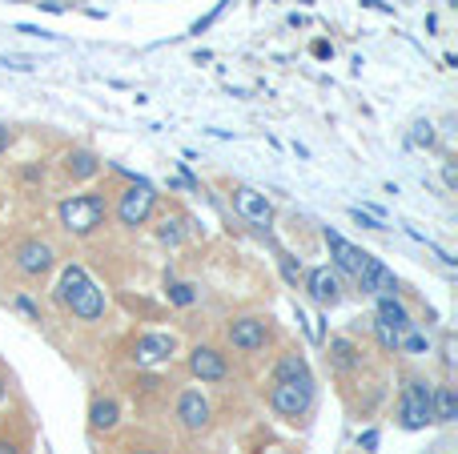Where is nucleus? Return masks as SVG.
Returning <instances> with one entry per match:
<instances>
[{
  "label": "nucleus",
  "mask_w": 458,
  "mask_h": 454,
  "mask_svg": "<svg viewBox=\"0 0 458 454\" xmlns=\"http://www.w3.org/2000/svg\"><path fill=\"white\" fill-rule=\"evenodd\" d=\"M314 407V378H293V383H274L269 391V410L285 423H301Z\"/></svg>",
  "instance_id": "4"
},
{
  "label": "nucleus",
  "mask_w": 458,
  "mask_h": 454,
  "mask_svg": "<svg viewBox=\"0 0 458 454\" xmlns=\"http://www.w3.org/2000/svg\"><path fill=\"white\" fill-rule=\"evenodd\" d=\"M277 265H282V278L290 282V286H298V282L306 278V273H301V265L293 262V254H277Z\"/></svg>",
  "instance_id": "26"
},
{
  "label": "nucleus",
  "mask_w": 458,
  "mask_h": 454,
  "mask_svg": "<svg viewBox=\"0 0 458 454\" xmlns=\"http://www.w3.org/2000/svg\"><path fill=\"white\" fill-rule=\"evenodd\" d=\"M53 4H61V0H53Z\"/></svg>",
  "instance_id": "36"
},
{
  "label": "nucleus",
  "mask_w": 458,
  "mask_h": 454,
  "mask_svg": "<svg viewBox=\"0 0 458 454\" xmlns=\"http://www.w3.org/2000/svg\"><path fill=\"white\" fill-rule=\"evenodd\" d=\"M229 198H233V209L242 222H250V225H258V230L269 233V225H274V201H269L266 193H258L253 185H233Z\"/></svg>",
  "instance_id": "6"
},
{
  "label": "nucleus",
  "mask_w": 458,
  "mask_h": 454,
  "mask_svg": "<svg viewBox=\"0 0 458 454\" xmlns=\"http://www.w3.org/2000/svg\"><path fill=\"white\" fill-rule=\"evenodd\" d=\"M56 217H61V225L72 238H89V233H97L105 225L109 206H105L101 193H72V198H64L56 206Z\"/></svg>",
  "instance_id": "2"
},
{
  "label": "nucleus",
  "mask_w": 458,
  "mask_h": 454,
  "mask_svg": "<svg viewBox=\"0 0 458 454\" xmlns=\"http://www.w3.org/2000/svg\"><path fill=\"white\" fill-rule=\"evenodd\" d=\"M322 238H326V246H330L334 273H350V278H358V273H362V265L370 262V254H366V249H358L354 241H346L338 230H326Z\"/></svg>",
  "instance_id": "10"
},
{
  "label": "nucleus",
  "mask_w": 458,
  "mask_h": 454,
  "mask_svg": "<svg viewBox=\"0 0 458 454\" xmlns=\"http://www.w3.org/2000/svg\"><path fill=\"white\" fill-rule=\"evenodd\" d=\"M330 362L338 370H354V366H362V350L346 334H338V338H330Z\"/></svg>",
  "instance_id": "18"
},
{
  "label": "nucleus",
  "mask_w": 458,
  "mask_h": 454,
  "mask_svg": "<svg viewBox=\"0 0 458 454\" xmlns=\"http://www.w3.org/2000/svg\"><path fill=\"white\" fill-rule=\"evenodd\" d=\"M443 185H446V189H458V165H454V161H443Z\"/></svg>",
  "instance_id": "28"
},
{
  "label": "nucleus",
  "mask_w": 458,
  "mask_h": 454,
  "mask_svg": "<svg viewBox=\"0 0 458 454\" xmlns=\"http://www.w3.org/2000/svg\"><path fill=\"white\" fill-rule=\"evenodd\" d=\"M350 217H354V222L362 225V230H386V225H382L378 217H374V214H366V209H358V206L350 209Z\"/></svg>",
  "instance_id": "27"
},
{
  "label": "nucleus",
  "mask_w": 458,
  "mask_h": 454,
  "mask_svg": "<svg viewBox=\"0 0 458 454\" xmlns=\"http://www.w3.org/2000/svg\"><path fill=\"white\" fill-rule=\"evenodd\" d=\"M8 145H13V133H8V125H4V121H0V157H4V153H8Z\"/></svg>",
  "instance_id": "31"
},
{
  "label": "nucleus",
  "mask_w": 458,
  "mask_h": 454,
  "mask_svg": "<svg viewBox=\"0 0 458 454\" xmlns=\"http://www.w3.org/2000/svg\"><path fill=\"white\" fill-rule=\"evenodd\" d=\"M330 53H334V48L326 45V40H318V45H314V56H330Z\"/></svg>",
  "instance_id": "32"
},
{
  "label": "nucleus",
  "mask_w": 458,
  "mask_h": 454,
  "mask_svg": "<svg viewBox=\"0 0 458 454\" xmlns=\"http://www.w3.org/2000/svg\"><path fill=\"white\" fill-rule=\"evenodd\" d=\"M398 350H406V354H430V338L422 334V330H403V342H398Z\"/></svg>",
  "instance_id": "23"
},
{
  "label": "nucleus",
  "mask_w": 458,
  "mask_h": 454,
  "mask_svg": "<svg viewBox=\"0 0 458 454\" xmlns=\"http://www.w3.org/2000/svg\"><path fill=\"white\" fill-rule=\"evenodd\" d=\"M121 423V402L117 399H93V407H89V426L93 431H113V426Z\"/></svg>",
  "instance_id": "17"
},
{
  "label": "nucleus",
  "mask_w": 458,
  "mask_h": 454,
  "mask_svg": "<svg viewBox=\"0 0 458 454\" xmlns=\"http://www.w3.org/2000/svg\"><path fill=\"white\" fill-rule=\"evenodd\" d=\"M53 298H56V306H61L64 314H72L77 322H101L105 310H109V298L89 278L85 265H64L61 278H56Z\"/></svg>",
  "instance_id": "1"
},
{
  "label": "nucleus",
  "mask_w": 458,
  "mask_h": 454,
  "mask_svg": "<svg viewBox=\"0 0 458 454\" xmlns=\"http://www.w3.org/2000/svg\"><path fill=\"white\" fill-rule=\"evenodd\" d=\"M13 262H16V270H21L24 278H45V273L56 265V249L48 246V241H40V238H29V241L16 246Z\"/></svg>",
  "instance_id": "9"
},
{
  "label": "nucleus",
  "mask_w": 458,
  "mask_h": 454,
  "mask_svg": "<svg viewBox=\"0 0 458 454\" xmlns=\"http://www.w3.org/2000/svg\"><path fill=\"white\" fill-rule=\"evenodd\" d=\"M454 418H458L454 386H435V423H454Z\"/></svg>",
  "instance_id": "20"
},
{
  "label": "nucleus",
  "mask_w": 458,
  "mask_h": 454,
  "mask_svg": "<svg viewBox=\"0 0 458 454\" xmlns=\"http://www.w3.org/2000/svg\"><path fill=\"white\" fill-rule=\"evenodd\" d=\"M174 415H177V423H182L185 431H193V434H198V431H206V426H209V418H214V410H209V399H206V394H201V391H193V386H190V391H182V394H177V402H174Z\"/></svg>",
  "instance_id": "11"
},
{
  "label": "nucleus",
  "mask_w": 458,
  "mask_h": 454,
  "mask_svg": "<svg viewBox=\"0 0 458 454\" xmlns=\"http://www.w3.org/2000/svg\"><path fill=\"white\" fill-rule=\"evenodd\" d=\"M153 209H157V189H153L149 181H141V177H137L133 185H125V189H121L117 222L125 225V230H141V225L153 217Z\"/></svg>",
  "instance_id": "5"
},
{
  "label": "nucleus",
  "mask_w": 458,
  "mask_h": 454,
  "mask_svg": "<svg viewBox=\"0 0 458 454\" xmlns=\"http://www.w3.org/2000/svg\"><path fill=\"white\" fill-rule=\"evenodd\" d=\"M435 423V386L427 378H411L398 394V426L403 431H427Z\"/></svg>",
  "instance_id": "3"
},
{
  "label": "nucleus",
  "mask_w": 458,
  "mask_h": 454,
  "mask_svg": "<svg viewBox=\"0 0 458 454\" xmlns=\"http://www.w3.org/2000/svg\"><path fill=\"white\" fill-rule=\"evenodd\" d=\"M157 238H161V246H182V222H177V217H165V222H161V230H157Z\"/></svg>",
  "instance_id": "25"
},
{
  "label": "nucleus",
  "mask_w": 458,
  "mask_h": 454,
  "mask_svg": "<svg viewBox=\"0 0 458 454\" xmlns=\"http://www.w3.org/2000/svg\"><path fill=\"white\" fill-rule=\"evenodd\" d=\"M177 354V334H165V330H149L133 342V362L137 366H165Z\"/></svg>",
  "instance_id": "8"
},
{
  "label": "nucleus",
  "mask_w": 458,
  "mask_h": 454,
  "mask_svg": "<svg viewBox=\"0 0 458 454\" xmlns=\"http://www.w3.org/2000/svg\"><path fill=\"white\" fill-rule=\"evenodd\" d=\"M190 374L198 378L201 386L206 383H225L229 378V362L222 350H214V346H193L190 350Z\"/></svg>",
  "instance_id": "12"
},
{
  "label": "nucleus",
  "mask_w": 458,
  "mask_h": 454,
  "mask_svg": "<svg viewBox=\"0 0 458 454\" xmlns=\"http://www.w3.org/2000/svg\"><path fill=\"white\" fill-rule=\"evenodd\" d=\"M13 306H16V310H21V314H29V318H40V314H37V306H32V302H29V298H24V294L16 298Z\"/></svg>",
  "instance_id": "29"
},
{
  "label": "nucleus",
  "mask_w": 458,
  "mask_h": 454,
  "mask_svg": "<svg viewBox=\"0 0 458 454\" xmlns=\"http://www.w3.org/2000/svg\"><path fill=\"white\" fill-rule=\"evenodd\" d=\"M293 378H310V362L301 354H282L274 366V383H293Z\"/></svg>",
  "instance_id": "19"
},
{
  "label": "nucleus",
  "mask_w": 458,
  "mask_h": 454,
  "mask_svg": "<svg viewBox=\"0 0 458 454\" xmlns=\"http://www.w3.org/2000/svg\"><path fill=\"white\" fill-rule=\"evenodd\" d=\"M0 402H4V378H0Z\"/></svg>",
  "instance_id": "34"
},
{
  "label": "nucleus",
  "mask_w": 458,
  "mask_h": 454,
  "mask_svg": "<svg viewBox=\"0 0 458 454\" xmlns=\"http://www.w3.org/2000/svg\"><path fill=\"white\" fill-rule=\"evenodd\" d=\"M374 318L386 322V326H394L398 334L414 326V322H411V310H406V306L398 302V294H382V298H378V306H374Z\"/></svg>",
  "instance_id": "16"
},
{
  "label": "nucleus",
  "mask_w": 458,
  "mask_h": 454,
  "mask_svg": "<svg viewBox=\"0 0 458 454\" xmlns=\"http://www.w3.org/2000/svg\"><path fill=\"white\" fill-rule=\"evenodd\" d=\"M101 173V157L93 149H69L64 153V177L69 181H93Z\"/></svg>",
  "instance_id": "15"
},
{
  "label": "nucleus",
  "mask_w": 458,
  "mask_h": 454,
  "mask_svg": "<svg viewBox=\"0 0 458 454\" xmlns=\"http://www.w3.org/2000/svg\"><path fill=\"white\" fill-rule=\"evenodd\" d=\"M301 282H306L310 298H314L322 310H334V306L342 302V278L330 270V265H318V270H310Z\"/></svg>",
  "instance_id": "13"
},
{
  "label": "nucleus",
  "mask_w": 458,
  "mask_h": 454,
  "mask_svg": "<svg viewBox=\"0 0 458 454\" xmlns=\"http://www.w3.org/2000/svg\"><path fill=\"white\" fill-rule=\"evenodd\" d=\"M133 454H153V450H133Z\"/></svg>",
  "instance_id": "35"
},
{
  "label": "nucleus",
  "mask_w": 458,
  "mask_h": 454,
  "mask_svg": "<svg viewBox=\"0 0 458 454\" xmlns=\"http://www.w3.org/2000/svg\"><path fill=\"white\" fill-rule=\"evenodd\" d=\"M0 454H21V447H16V442H4V439H0Z\"/></svg>",
  "instance_id": "33"
},
{
  "label": "nucleus",
  "mask_w": 458,
  "mask_h": 454,
  "mask_svg": "<svg viewBox=\"0 0 458 454\" xmlns=\"http://www.w3.org/2000/svg\"><path fill=\"white\" fill-rule=\"evenodd\" d=\"M406 141L414 145V149H435V141H438V133H435V121H427V117H419L411 125V137Z\"/></svg>",
  "instance_id": "21"
},
{
  "label": "nucleus",
  "mask_w": 458,
  "mask_h": 454,
  "mask_svg": "<svg viewBox=\"0 0 458 454\" xmlns=\"http://www.w3.org/2000/svg\"><path fill=\"white\" fill-rule=\"evenodd\" d=\"M358 447H362V450H374V447H378V431H362V439H358Z\"/></svg>",
  "instance_id": "30"
},
{
  "label": "nucleus",
  "mask_w": 458,
  "mask_h": 454,
  "mask_svg": "<svg viewBox=\"0 0 458 454\" xmlns=\"http://www.w3.org/2000/svg\"><path fill=\"white\" fill-rule=\"evenodd\" d=\"M165 294H169V302L174 306H193L198 302V286H193V282H169Z\"/></svg>",
  "instance_id": "22"
},
{
  "label": "nucleus",
  "mask_w": 458,
  "mask_h": 454,
  "mask_svg": "<svg viewBox=\"0 0 458 454\" xmlns=\"http://www.w3.org/2000/svg\"><path fill=\"white\" fill-rule=\"evenodd\" d=\"M374 338H378V346H382V350L398 354V342H403V334H398L394 326H386V322H378V318H374Z\"/></svg>",
  "instance_id": "24"
},
{
  "label": "nucleus",
  "mask_w": 458,
  "mask_h": 454,
  "mask_svg": "<svg viewBox=\"0 0 458 454\" xmlns=\"http://www.w3.org/2000/svg\"><path fill=\"white\" fill-rule=\"evenodd\" d=\"M225 338H229V346H233L237 354H261L269 346V326L261 318H233L225 326Z\"/></svg>",
  "instance_id": "7"
},
{
  "label": "nucleus",
  "mask_w": 458,
  "mask_h": 454,
  "mask_svg": "<svg viewBox=\"0 0 458 454\" xmlns=\"http://www.w3.org/2000/svg\"><path fill=\"white\" fill-rule=\"evenodd\" d=\"M358 290L362 294H374V298H382V294H398V278H394V270H390L382 257H374L370 254V262L362 265V273H358Z\"/></svg>",
  "instance_id": "14"
}]
</instances>
